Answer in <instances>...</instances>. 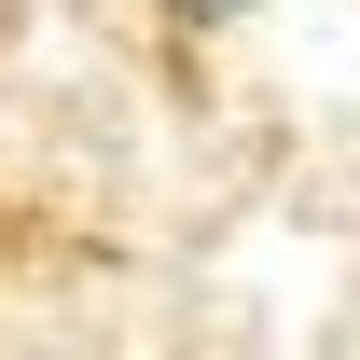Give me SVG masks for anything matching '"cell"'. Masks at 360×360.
<instances>
[{"instance_id": "6da1fadb", "label": "cell", "mask_w": 360, "mask_h": 360, "mask_svg": "<svg viewBox=\"0 0 360 360\" xmlns=\"http://www.w3.org/2000/svg\"><path fill=\"white\" fill-rule=\"evenodd\" d=\"M194 14H236V0H194Z\"/></svg>"}]
</instances>
